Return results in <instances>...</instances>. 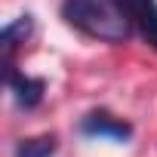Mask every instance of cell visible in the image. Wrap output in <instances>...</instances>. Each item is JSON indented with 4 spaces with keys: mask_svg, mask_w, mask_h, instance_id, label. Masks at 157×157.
<instances>
[{
    "mask_svg": "<svg viewBox=\"0 0 157 157\" xmlns=\"http://www.w3.org/2000/svg\"><path fill=\"white\" fill-rule=\"evenodd\" d=\"M62 16L71 28L102 43H126L136 31L123 0H65Z\"/></svg>",
    "mask_w": 157,
    "mask_h": 157,
    "instance_id": "6da1fadb",
    "label": "cell"
},
{
    "mask_svg": "<svg viewBox=\"0 0 157 157\" xmlns=\"http://www.w3.org/2000/svg\"><path fill=\"white\" fill-rule=\"evenodd\" d=\"M80 132L83 136H99V139H117V142H126L132 136V126L120 117H114L111 111H90L83 120H80Z\"/></svg>",
    "mask_w": 157,
    "mask_h": 157,
    "instance_id": "7a4b0ae2",
    "label": "cell"
},
{
    "mask_svg": "<svg viewBox=\"0 0 157 157\" xmlns=\"http://www.w3.org/2000/svg\"><path fill=\"white\" fill-rule=\"evenodd\" d=\"M6 83H10V90H13V96H16V102L22 108H37L40 99H43V90H46V83L40 80V77L19 74L10 62H6Z\"/></svg>",
    "mask_w": 157,
    "mask_h": 157,
    "instance_id": "3957f363",
    "label": "cell"
},
{
    "mask_svg": "<svg viewBox=\"0 0 157 157\" xmlns=\"http://www.w3.org/2000/svg\"><path fill=\"white\" fill-rule=\"evenodd\" d=\"M129 16H132V28L157 49V0H123Z\"/></svg>",
    "mask_w": 157,
    "mask_h": 157,
    "instance_id": "277c9868",
    "label": "cell"
},
{
    "mask_svg": "<svg viewBox=\"0 0 157 157\" xmlns=\"http://www.w3.org/2000/svg\"><path fill=\"white\" fill-rule=\"evenodd\" d=\"M31 31H34V19H31V16H19L16 22H10V25L3 28V49H6V59H10V52H13L19 43H25V40L31 37Z\"/></svg>",
    "mask_w": 157,
    "mask_h": 157,
    "instance_id": "5b68a950",
    "label": "cell"
},
{
    "mask_svg": "<svg viewBox=\"0 0 157 157\" xmlns=\"http://www.w3.org/2000/svg\"><path fill=\"white\" fill-rule=\"evenodd\" d=\"M59 148L56 136H34V139H22L16 145V157H52Z\"/></svg>",
    "mask_w": 157,
    "mask_h": 157,
    "instance_id": "8992f818",
    "label": "cell"
}]
</instances>
